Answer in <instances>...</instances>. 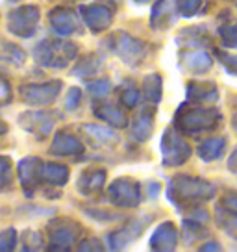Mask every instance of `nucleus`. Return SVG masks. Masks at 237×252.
<instances>
[{
    "label": "nucleus",
    "instance_id": "nucleus-1",
    "mask_svg": "<svg viewBox=\"0 0 237 252\" xmlns=\"http://www.w3.org/2000/svg\"><path fill=\"white\" fill-rule=\"evenodd\" d=\"M87 23L95 24V23H100L102 26H106L108 24V19H110V15H108V11L104 8H91L89 11H87Z\"/></svg>",
    "mask_w": 237,
    "mask_h": 252
},
{
    "label": "nucleus",
    "instance_id": "nucleus-2",
    "mask_svg": "<svg viewBox=\"0 0 237 252\" xmlns=\"http://www.w3.org/2000/svg\"><path fill=\"white\" fill-rule=\"evenodd\" d=\"M6 94H8V87H6L4 82H0V98H4Z\"/></svg>",
    "mask_w": 237,
    "mask_h": 252
}]
</instances>
